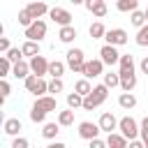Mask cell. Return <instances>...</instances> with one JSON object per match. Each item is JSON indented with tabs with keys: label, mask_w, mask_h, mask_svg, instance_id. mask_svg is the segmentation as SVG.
<instances>
[{
	"label": "cell",
	"mask_w": 148,
	"mask_h": 148,
	"mask_svg": "<svg viewBox=\"0 0 148 148\" xmlns=\"http://www.w3.org/2000/svg\"><path fill=\"white\" fill-rule=\"evenodd\" d=\"M58 132H60V125H58V123H44V125H42V136L49 139V141H53V139L58 136Z\"/></svg>",
	"instance_id": "obj_23"
},
{
	"label": "cell",
	"mask_w": 148,
	"mask_h": 148,
	"mask_svg": "<svg viewBox=\"0 0 148 148\" xmlns=\"http://www.w3.org/2000/svg\"><path fill=\"white\" fill-rule=\"evenodd\" d=\"M58 125H60V127H69V125H74V111H72V109L58 111Z\"/></svg>",
	"instance_id": "obj_26"
},
{
	"label": "cell",
	"mask_w": 148,
	"mask_h": 148,
	"mask_svg": "<svg viewBox=\"0 0 148 148\" xmlns=\"http://www.w3.org/2000/svg\"><path fill=\"white\" fill-rule=\"evenodd\" d=\"M65 65L74 72V74H83V65H86V53L81 49H69L67 51V60Z\"/></svg>",
	"instance_id": "obj_3"
},
{
	"label": "cell",
	"mask_w": 148,
	"mask_h": 148,
	"mask_svg": "<svg viewBox=\"0 0 148 148\" xmlns=\"http://www.w3.org/2000/svg\"><path fill=\"white\" fill-rule=\"evenodd\" d=\"M46 116H49V113H44V111L35 109V106L30 109V120H32V123H42V125H44V123H46Z\"/></svg>",
	"instance_id": "obj_35"
},
{
	"label": "cell",
	"mask_w": 148,
	"mask_h": 148,
	"mask_svg": "<svg viewBox=\"0 0 148 148\" xmlns=\"http://www.w3.org/2000/svg\"><path fill=\"white\" fill-rule=\"evenodd\" d=\"M23 37H25V42H42L44 37H46V23L39 18V21H35L30 28H25V32H23Z\"/></svg>",
	"instance_id": "obj_5"
},
{
	"label": "cell",
	"mask_w": 148,
	"mask_h": 148,
	"mask_svg": "<svg viewBox=\"0 0 148 148\" xmlns=\"http://www.w3.org/2000/svg\"><path fill=\"white\" fill-rule=\"evenodd\" d=\"M21 53H23V56H28V58L32 60L35 56H39V44H37V42H23Z\"/></svg>",
	"instance_id": "obj_27"
},
{
	"label": "cell",
	"mask_w": 148,
	"mask_h": 148,
	"mask_svg": "<svg viewBox=\"0 0 148 148\" xmlns=\"http://www.w3.org/2000/svg\"><path fill=\"white\" fill-rule=\"evenodd\" d=\"M136 44H139V46H148V23H146L143 28H139V32H136Z\"/></svg>",
	"instance_id": "obj_36"
},
{
	"label": "cell",
	"mask_w": 148,
	"mask_h": 148,
	"mask_svg": "<svg viewBox=\"0 0 148 148\" xmlns=\"http://www.w3.org/2000/svg\"><path fill=\"white\" fill-rule=\"evenodd\" d=\"M139 69H141V74H146V76H148V56H143V58H141Z\"/></svg>",
	"instance_id": "obj_44"
},
{
	"label": "cell",
	"mask_w": 148,
	"mask_h": 148,
	"mask_svg": "<svg viewBox=\"0 0 148 148\" xmlns=\"http://www.w3.org/2000/svg\"><path fill=\"white\" fill-rule=\"evenodd\" d=\"M9 92H12V86H9L5 79H0V97H5V99H7V95H9Z\"/></svg>",
	"instance_id": "obj_41"
},
{
	"label": "cell",
	"mask_w": 148,
	"mask_h": 148,
	"mask_svg": "<svg viewBox=\"0 0 148 148\" xmlns=\"http://www.w3.org/2000/svg\"><path fill=\"white\" fill-rule=\"evenodd\" d=\"M32 106L39 109V111H44V113H51V111L58 109V99H56L53 95H44V97H37Z\"/></svg>",
	"instance_id": "obj_13"
},
{
	"label": "cell",
	"mask_w": 148,
	"mask_h": 148,
	"mask_svg": "<svg viewBox=\"0 0 148 148\" xmlns=\"http://www.w3.org/2000/svg\"><path fill=\"white\" fill-rule=\"evenodd\" d=\"M7 74H12V62L5 56H0V79H5Z\"/></svg>",
	"instance_id": "obj_37"
},
{
	"label": "cell",
	"mask_w": 148,
	"mask_h": 148,
	"mask_svg": "<svg viewBox=\"0 0 148 148\" xmlns=\"http://www.w3.org/2000/svg\"><path fill=\"white\" fill-rule=\"evenodd\" d=\"M106 97H109V88H106L104 83L92 86V92H90L88 97H83V109H86V111H92V109H97L99 104H104Z\"/></svg>",
	"instance_id": "obj_1"
},
{
	"label": "cell",
	"mask_w": 148,
	"mask_h": 148,
	"mask_svg": "<svg viewBox=\"0 0 148 148\" xmlns=\"http://www.w3.org/2000/svg\"><path fill=\"white\" fill-rule=\"evenodd\" d=\"M97 125H99V130H102V132H106V134H113V130H118V118H116L113 113L104 111V113L99 116Z\"/></svg>",
	"instance_id": "obj_12"
},
{
	"label": "cell",
	"mask_w": 148,
	"mask_h": 148,
	"mask_svg": "<svg viewBox=\"0 0 148 148\" xmlns=\"http://www.w3.org/2000/svg\"><path fill=\"white\" fill-rule=\"evenodd\" d=\"M49 16H51V21L58 23L60 28L72 25V14H69L67 9H62V7H51V9H49Z\"/></svg>",
	"instance_id": "obj_10"
},
{
	"label": "cell",
	"mask_w": 148,
	"mask_h": 148,
	"mask_svg": "<svg viewBox=\"0 0 148 148\" xmlns=\"http://www.w3.org/2000/svg\"><path fill=\"white\" fill-rule=\"evenodd\" d=\"M18 23H21L23 28H30V25H32L35 21H32V16H30V14L25 12V9H21V12H18Z\"/></svg>",
	"instance_id": "obj_38"
},
{
	"label": "cell",
	"mask_w": 148,
	"mask_h": 148,
	"mask_svg": "<svg viewBox=\"0 0 148 148\" xmlns=\"http://www.w3.org/2000/svg\"><path fill=\"white\" fill-rule=\"evenodd\" d=\"M99 125L97 123H90V120H83L79 123V136L86 139V141H92V139H99Z\"/></svg>",
	"instance_id": "obj_8"
},
{
	"label": "cell",
	"mask_w": 148,
	"mask_h": 148,
	"mask_svg": "<svg viewBox=\"0 0 148 148\" xmlns=\"http://www.w3.org/2000/svg\"><path fill=\"white\" fill-rule=\"evenodd\" d=\"M104 86L111 90V88H116V86H120V74L118 72H106L104 74Z\"/></svg>",
	"instance_id": "obj_30"
},
{
	"label": "cell",
	"mask_w": 148,
	"mask_h": 148,
	"mask_svg": "<svg viewBox=\"0 0 148 148\" xmlns=\"http://www.w3.org/2000/svg\"><path fill=\"white\" fill-rule=\"evenodd\" d=\"M67 106L74 111V109H83V97L76 95V92H69L67 95Z\"/></svg>",
	"instance_id": "obj_31"
},
{
	"label": "cell",
	"mask_w": 148,
	"mask_h": 148,
	"mask_svg": "<svg viewBox=\"0 0 148 148\" xmlns=\"http://www.w3.org/2000/svg\"><path fill=\"white\" fill-rule=\"evenodd\" d=\"M23 9H25V12L32 16V21H39L44 14H49V7H46L44 2H30V5H25Z\"/></svg>",
	"instance_id": "obj_15"
},
{
	"label": "cell",
	"mask_w": 148,
	"mask_h": 148,
	"mask_svg": "<svg viewBox=\"0 0 148 148\" xmlns=\"http://www.w3.org/2000/svg\"><path fill=\"white\" fill-rule=\"evenodd\" d=\"M0 37H5V25L0 23Z\"/></svg>",
	"instance_id": "obj_48"
},
{
	"label": "cell",
	"mask_w": 148,
	"mask_h": 148,
	"mask_svg": "<svg viewBox=\"0 0 148 148\" xmlns=\"http://www.w3.org/2000/svg\"><path fill=\"white\" fill-rule=\"evenodd\" d=\"M86 9H88V12H92L97 18H104V16H106V12H109V7H106V2H104V0H86Z\"/></svg>",
	"instance_id": "obj_14"
},
{
	"label": "cell",
	"mask_w": 148,
	"mask_h": 148,
	"mask_svg": "<svg viewBox=\"0 0 148 148\" xmlns=\"http://www.w3.org/2000/svg\"><path fill=\"white\" fill-rule=\"evenodd\" d=\"M49 62L51 60H46L44 56H35L28 65H30V74H35V76H39V79H44L46 74H49Z\"/></svg>",
	"instance_id": "obj_9"
},
{
	"label": "cell",
	"mask_w": 148,
	"mask_h": 148,
	"mask_svg": "<svg viewBox=\"0 0 148 148\" xmlns=\"http://www.w3.org/2000/svg\"><path fill=\"white\" fill-rule=\"evenodd\" d=\"M74 92H76V95H81V97H88V95L92 92L90 81H88V79H79V81L74 83Z\"/></svg>",
	"instance_id": "obj_24"
},
{
	"label": "cell",
	"mask_w": 148,
	"mask_h": 148,
	"mask_svg": "<svg viewBox=\"0 0 148 148\" xmlns=\"http://www.w3.org/2000/svg\"><path fill=\"white\" fill-rule=\"evenodd\" d=\"M120 88L123 92H132L136 88V74H120Z\"/></svg>",
	"instance_id": "obj_22"
},
{
	"label": "cell",
	"mask_w": 148,
	"mask_h": 148,
	"mask_svg": "<svg viewBox=\"0 0 148 148\" xmlns=\"http://www.w3.org/2000/svg\"><path fill=\"white\" fill-rule=\"evenodd\" d=\"M88 35H90L92 39H104V35H106V28H104V23H102V21H95V23L88 28Z\"/></svg>",
	"instance_id": "obj_25"
},
{
	"label": "cell",
	"mask_w": 148,
	"mask_h": 148,
	"mask_svg": "<svg viewBox=\"0 0 148 148\" xmlns=\"http://www.w3.org/2000/svg\"><path fill=\"white\" fill-rule=\"evenodd\" d=\"M5 120H7V118H5V113H2V111H0V127H2V125H5Z\"/></svg>",
	"instance_id": "obj_47"
},
{
	"label": "cell",
	"mask_w": 148,
	"mask_h": 148,
	"mask_svg": "<svg viewBox=\"0 0 148 148\" xmlns=\"http://www.w3.org/2000/svg\"><path fill=\"white\" fill-rule=\"evenodd\" d=\"M104 39H106V44L109 46H123V44H127V32L123 30V28H111V30H106V35H104Z\"/></svg>",
	"instance_id": "obj_7"
},
{
	"label": "cell",
	"mask_w": 148,
	"mask_h": 148,
	"mask_svg": "<svg viewBox=\"0 0 148 148\" xmlns=\"http://www.w3.org/2000/svg\"><path fill=\"white\" fill-rule=\"evenodd\" d=\"M58 39H60L62 44H72V42L76 39V28H74V25L60 28V30H58Z\"/></svg>",
	"instance_id": "obj_19"
},
{
	"label": "cell",
	"mask_w": 148,
	"mask_h": 148,
	"mask_svg": "<svg viewBox=\"0 0 148 148\" xmlns=\"http://www.w3.org/2000/svg\"><path fill=\"white\" fill-rule=\"evenodd\" d=\"M21 130H23V125H21V120H18V118H7V120H5V125H2V132H5L7 136H14V139H16V136H21V134H18Z\"/></svg>",
	"instance_id": "obj_17"
},
{
	"label": "cell",
	"mask_w": 148,
	"mask_h": 148,
	"mask_svg": "<svg viewBox=\"0 0 148 148\" xmlns=\"http://www.w3.org/2000/svg\"><path fill=\"white\" fill-rule=\"evenodd\" d=\"M62 90H65L62 79H51V81H49V92H53V97H56L58 92H62Z\"/></svg>",
	"instance_id": "obj_34"
},
{
	"label": "cell",
	"mask_w": 148,
	"mask_h": 148,
	"mask_svg": "<svg viewBox=\"0 0 148 148\" xmlns=\"http://www.w3.org/2000/svg\"><path fill=\"white\" fill-rule=\"evenodd\" d=\"M118 74H134V56L132 53H120L118 60Z\"/></svg>",
	"instance_id": "obj_16"
},
{
	"label": "cell",
	"mask_w": 148,
	"mask_h": 148,
	"mask_svg": "<svg viewBox=\"0 0 148 148\" xmlns=\"http://www.w3.org/2000/svg\"><path fill=\"white\" fill-rule=\"evenodd\" d=\"M118 130H120V134H123L127 141L139 139V123H136L132 116H123V118L118 120Z\"/></svg>",
	"instance_id": "obj_2"
},
{
	"label": "cell",
	"mask_w": 148,
	"mask_h": 148,
	"mask_svg": "<svg viewBox=\"0 0 148 148\" xmlns=\"http://www.w3.org/2000/svg\"><path fill=\"white\" fill-rule=\"evenodd\" d=\"M127 148H146V146H143V141H141V139H134V141H130V143H127Z\"/></svg>",
	"instance_id": "obj_45"
},
{
	"label": "cell",
	"mask_w": 148,
	"mask_h": 148,
	"mask_svg": "<svg viewBox=\"0 0 148 148\" xmlns=\"http://www.w3.org/2000/svg\"><path fill=\"white\" fill-rule=\"evenodd\" d=\"M139 136H141V141H146L148 139V116L141 120V125H139Z\"/></svg>",
	"instance_id": "obj_39"
},
{
	"label": "cell",
	"mask_w": 148,
	"mask_h": 148,
	"mask_svg": "<svg viewBox=\"0 0 148 148\" xmlns=\"http://www.w3.org/2000/svg\"><path fill=\"white\" fill-rule=\"evenodd\" d=\"M12 76H16V79H28L30 76V65L25 62V60H21V62H16V65H12Z\"/></svg>",
	"instance_id": "obj_21"
},
{
	"label": "cell",
	"mask_w": 148,
	"mask_h": 148,
	"mask_svg": "<svg viewBox=\"0 0 148 148\" xmlns=\"http://www.w3.org/2000/svg\"><path fill=\"white\" fill-rule=\"evenodd\" d=\"M118 104H120L123 109H134V106H136V97H134L132 92H120Z\"/></svg>",
	"instance_id": "obj_29"
},
{
	"label": "cell",
	"mask_w": 148,
	"mask_h": 148,
	"mask_svg": "<svg viewBox=\"0 0 148 148\" xmlns=\"http://www.w3.org/2000/svg\"><path fill=\"white\" fill-rule=\"evenodd\" d=\"M143 14H146V23H148V7H146V9H143Z\"/></svg>",
	"instance_id": "obj_49"
},
{
	"label": "cell",
	"mask_w": 148,
	"mask_h": 148,
	"mask_svg": "<svg viewBox=\"0 0 148 148\" xmlns=\"http://www.w3.org/2000/svg\"><path fill=\"white\" fill-rule=\"evenodd\" d=\"M23 86H25V90H28V92H32L35 97H44V95L49 92V81H44V79L35 76V74H30V76L23 81Z\"/></svg>",
	"instance_id": "obj_4"
},
{
	"label": "cell",
	"mask_w": 148,
	"mask_h": 148,
	"mask_svg": "<svg viewBox=\"0 0 148 148\" xmlns=\"http://www.w3.org/2000/svg\"><path fill=\"white\" fill-rule=\"evenodd\" d=\"M116 7H118V12H136L139 9V0H118L116 2Z\"/></svg>",
	"instance_id": "obj_28"
},
{
	"label": "cell",
	"mask_w": 148,
	"mask_h": 148,
	"mask_svg": "<svg viewBox=\"0 0 148 148\" xmlns=\"http://www.w3.org/2000/svg\"><path fill=\"white\" fill-rule=\"evenodd\" d=\"M46 148H67V146H65L62 141H51V143H49Z\"/></svg>",
	"instance_id": "obj_46"
},
{
	"label": "cell",
	"mask_w": 148,
	"mask_h": 148,
	"mask_svg": "<svg viewBox=\"0 0 148 148\" xmlns=\"http://www.w3.org/2000/svg\"><path fill=\"white\" fill-rule=\"evenodd\" d=\"M127 139L120 134V132H113V134H106V148H127Z\"/></svg>",
	"instance_id": "obj_18"
},
{
	"label": "cell",
	"mask_w": 148,
	"mask_h": 148,
	"mask_svg": "<svg viewBox=\"0 0 148 148\" xmlns=\"http://www.w3.org/2000/svg\"><path fill=\"white\" fill-rule=\"evenodd\" d=\"M99 60L104 62V65H109V67H113V65H118V60H120V53H118V49L116 46H109V44H104L102 49H99Z\"/></svg>",
	"instance_id": "obj_11"
},
{
	"label": "cell",
	"mask_w": 148,
	"mask_h": 148,
	"mask_svg": "<svg viewBox=\"0 0 148 148\" xmlns=\"http://www.w3.org/2000/svg\"><path fill=\"white\" fill-rule=\"evenodd\" d=\"M97 76H104V62L99 58H92V60H86L83 65V79H97Z\"/></svg>",
	"instance_id": "obj_6"
},
{
	"label": "cell",
	"mask_w": 148,
	"mask_h": 148,
	"mask_svg": "<svg viewBox=\"0 0 148 148\" xmlns=\"http://www.w3.org/2000/svg\"><path fill=\"white\" fill-rule=\"evenodd\" d=\"M12 49V44H9V39L7 37H0V53H7Z\"/></svg>",
	"instance_id": "obj_42"
},
{
	"label": "cell",
	"mask_w": 148,
	"mask_h": 148,
	"mask_svg": "<svg viewBox=\"0 0 148 148\" xmlns=\"http://www.w3.org/2000/svg\"><path fill=\"white\" fill-rule=\"evenodd\" d=\"M130 21H132V25L143 28V25H146V14H143L141 9H136V12H132V14H130Z\"/></svg>",
	"instance_id": "obj_32"
},
{
	"label": "cell",
	"mask_w": 148,
	"mask_h": 148,
	"mask_svg": "<svg viewBox=\"0 0 148 148\" xmlns=\"http://www.w3.org/2000/svg\"><path fill=\"white\" fill-rule=\"evenodd\" d=\"M65 69H67V65H65L62 60H51V62H49V76H51V79H62Z\"/></svg>",
	"instance_id": "obj_20"
},
{
	"label": "cell",
	"mask_w": 148,
	"mask_h": 148,
	"mask_svg": "<svg viewBox=\"0 0 148 148\" xmlns=\"http://www.w3.org/2000/svg\"><path fill=\"white\" fill-rule=\"evenodd\" d=\"M5 58L12 62V65H16V62H21L23 60V53H21V49H16V46H12L7 53H5Z\"/></svg>",
	"instance_id": "obj_33"
},
{
	"label": "cell",
	"mask_w": 148,
	"mask_h": 148,
	"mask_svg": "<svg viewBox=\"0 0 148 148\" xmlns=\"http://www.w3.org/2000/svg\"><path fill=\"white\" fill-rule=\"evenodd\" d=\"M143 146H146V148H148V139H146V141H143Z\"/></svg>",
	"instance_id": "obj_50"
},
{
	"label": "cell",
	"mask_w": 148,
	"mask_h": 148,
	"mask_svg": "<svg viewBox=\"0 0 148 148\" xmlns=\"http://www.w3.org/2000/svg\"><path fill=\"white\" fill-rule=\"evenodd\" d=\"M88 148H106V141H104V139H92Z\"/></svg>",
	"instance_id": "obj_43"
},
{
	"label": "cell",
	"mask_w": 148,
	"mask_h": 148,
	"mask_svg": "<svg viewBox=\"0 0 148 148\" xmlns=\"http://www.w3.org/2000/svg\"><path fill=\"white\" fill-rule=\"evenodd\" d=\"M12 148H30V146H28V139L25 136H16L12 141Z\"/></svg>",
	"instance_id": "obj_40"
}]
</instances>
